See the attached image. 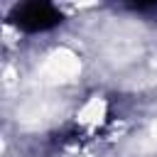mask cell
Segmentation results:
<instances>
[{
  "mask_svg": "<svg viewBox=\"0 0 157 157\" xmlns=\"http://www.w3.org/2000/svg\"><path fill=\"white\" fill-rule=\"evenodd\" d=\"M5 20L25 34H42L64 22V10L59 0H15Z\"/></svg>",
  "mask_w": 157,
  "mask_h": 157,
  "instance_id": "cell-1",
  "label": "cell"
},
{
  "mask_svg": "<svg viewBox=\"0 0 157 157\" xmlns=\"http://www.w3.org/2000/svg\"><path fill=\"white\" fill-rule=\"evenodd\" d=\"M128 5L135 10H157V0H128Z\"/></svg>",
  "mask_w": 157,
  "mask_h": 157,
  "instance_id": "cell-2",
  "label": "cell"
}]
</instances>
